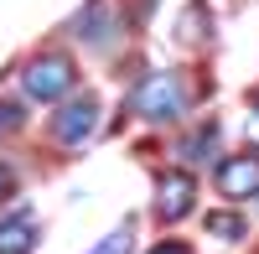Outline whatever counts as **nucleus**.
Listing matches in <instances>:
<instances>
[{
    "label": "nucleus",
    "mask_w": 259,
    "mask_h": 254,
    "mask_svg": "<svg viewBox=\"0 0 259 254\" xmlns=\"http://www.w3.org/2000/svg\"><path fill=\"white\" fill-rule=\"evenodd\" d=\"M16 192V172H11V166H0V202H6Z\"/></svg>",
    "instance_id": "9b49d317"
},
{
    "label": "nucleus",
    "mask_w": 259,
    "mask_h": 254,
    "mask_svg": "<svg viewBox=\"0 0 259 254\" xmlns=\"http://www.w3.org/2000/svg\"><path fill=\"white\" fill-rule=\"evenodd\" d=\"M150 254H187V244H177V239H171V244H156Z\"/></svg>",
    "instance_id": "f8f14e48"
},
{
    "label": "nucleus",
    "mask_w": 259,
    "mask_h": 254,
    "mask_svg": "<svg viewBox=\"0 0 259 254\" xmlns=\"http://www.w3.org/2000/svg\"><path fill=\"white\" fill-rule=\"evenodd\" d=\"M207 234L212 239H244V218L239 213H212L207 218Z\"/></svg>",
    "instance_id": "6e6552de"
},
{
    "label": "nucleus",
    "mask_w": 259,
    "mask_h": 254,
    "mask_svg": "<svg viewBox=\"0 0 259 254\" xmlns=\"http://www.w3.org/2000/svg\"><path fill=\"white\" fill-rule=\"evenodd\" d=\"M254 104H259V94H254Z\"/></svg>",
    "instance_id": "ddd939ff"
},
{
    "label": "nucleus",
    "mask_w": 259,
    "mask_h": 254,
    "mask_svg": "<svg viewBox=\"0 0 259 254\" xmlns=\"http://www.w3.org/2000/svg\"><path fill=\"white\" fill-rule=\"evenodd\" d=\"M130 249H135V234H130V228H114V234L104 239L94 254H130Z\"/></svg>",
    "instance_id": "1a4fd4ad"
},
{
    "label": "nucleus",
    "mask_w": 259,
    "mask_h": 254,
    "mask_svg": "<svg viewBox=\"0 0 259 254\" xmlns=\"http://www.w3.org/2000/svg\"><path fill=\"white\" fill-rule=\"evenodd\" d=\"M192 202H197V182H192L187 166H182V172H166L156 182V218L161 223H182L192 213Z\"/></svg>",
    "instance_id": "7ed1b4c3"
},
{
    "label": "nucleus",
    "mask_w": 259,
    "mask_h": 254,
    "mask_svg": "<svg viewBox=\"0 0 259 254\" xmlns=\"http://www.w3.org/2000/svg\"><path fill=\"white\" fill-rule=\"evenodd\" d=\"M218 192L228 202H244V197H259V156L244 151V156H228L218 166Z\"/></svg>",
    "instance_id": "20e7f679"
},
{
    "label": "nucleus",
    "mask_w": 259,
    "mask_h": 254,
    "mask_svg": "<svg viewBox=\"0 0 259 254\" xmlns=\"http://www.w3.org/2000/svg\"><path fill=\"white\" fill-rule=\"evenodd\" d=\"M36 244V228H31V218H6V223H0V254H26Z\"/></svg>",
    "instance_id": "0eeeda50"
},
{
    "label": "nucleus",
    "mask_w": 259,
    "mask_h": 254,
    "mask_svg": "<svg viewBox=\"0 0 259 254\" xmlns=\"http://www.w3.org/2000/svg\"><path fill=\"white\" fill-rule=\"evenodd\" d=\"M130 109L140 119H150V124H166V119L187 114V83L177 73H150L140 89L130 94Z\"/></svg>",
    "instance_id": "f257e3e1"
},
{
    "label": "nucleus",
    "mask_w": 259,
    "mask_h": 254,
    "mask_svg": "<svg viewBox=\"0 0 259 254\" xmlns=\"http://www.w3.org/2000/svg\"><path fill=\"white\" fill-rule=\"evenodd\" d=\"M68 89H73V62L68 57H36L31 68L21 73V94H26V99H47L52 104Z\"/></svg>",
    "instance_id": "f03ea898"
},
{
    "label": "nucleus",
    "mask_w": 259,
    "mask_h": 254,
    "mask_svg": "<svg viewBox=\"0 0 259 254\" xmlns=\"http://www.w3.org/2000/svg\"><path fill=\"white\" fill-rule=\"evenodd\" d=\"M21 119H26V109H21V104H0V130H16Z\"/></svg>",
    "instance_id": "9d476101"
},
{
    "label": "nucleus",
    "mask_w": 259,
    "mask_h": 254,
    "mask_svg": "<svg viewBox=\"0 0 259 254\" xmlns=\"http://www.w3.org/2000/svg\"><path fill=\"white\" fill-rule=\"evenodd\" d=\"M212 151H218V124H202V130H192V135L177 145L182 166H202V161H212Z\"/></svg>",
    "instance_id": "423d86ee"
},
{
    "label": "nucleus",
    "mask_w": 259,
    "mask_h": 254,
    "mask_svg": "<svg viewBox=\"0 0 259 254\" xmlns=\"http://www.w3.org/2000/svg\"><path fill=\"white\" fill-rule=\"evenodd\" d=\"M94 119H99V104H94V99H73L68 109H57V119H52V135L73 145V140H83V135L94 130Z\"/></svg>",
    "instance_id": "39448f33"
}]
</instances>
